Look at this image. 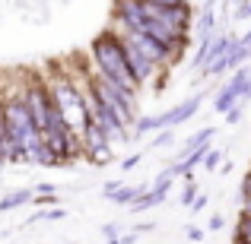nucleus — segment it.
Returning a JSON list of instances; mask_svg holds the SVG:
<instances>
[{
    "instance_id": "nucleus-1",
    "label": "nucleus",
    "mask_w": 251,
    "mask_h": 244,
    "mask_svg": "<svg viewBox=\"0 0 251 244\" xmlns=\"http://www.w3.org/2000/svg\"><path fill=\"white\" fill-rule=\"evenodd\" d=\"M89 70L105 80L115 89H127V92H137L140 95V86L130 76L127 70V61H124V48H121V35L115 29H105L99 32V38H92L89 44Z\"/></svg>"
},
{
    "instance_id": "nucleus-2",
    "label": "nucleus",
    "mask_w": 251,
    "mask_h": 244,
    "mask_svg": "<svg viewBox=\"0 0 251 244\" xmlns=\"http://www.w3.org/2000/svg\"><path fill=\"white\" fill-rule=\"evenodd\" d=\"M48 92H51V102H54V108L61 111V117L67 121L70 133L80 140L83 130L89 127V114H86V108H83V95H80V89H76L74 76H70L67 70H64V73L48 76Z\"/></svg>"
},
{
    "instance_id": "nucleus-3",
    "label": "nucleus",
    "mask_w": 251,
    "mask_h": 244,
    "mask_svg": "<svg viewBox=\"0 0 251 244\" xmlns=\"http://www.w3.org/2000/svg\"><path fill=\"white\" fill-rule=\"evenodd\" d=\"M248 80H251V67H248V64H242L239 70H232V76H229V80L220 86V92L213 95V111H216V114H226L235 102H242Z\"/></svg>"
},
{
    "instance_id": "nucleus-4",
    "label": "nucleus",
    "mask_w": 251,
    "mask_h": 244,
    "mask_svg": "<svg viewBox=\"0 0 251 244\" xmlns=\"http://www.w3.org/2000/svg\"><path fill=\"white\" fill-rule=\"evenodd\" d=\"M121 38H127L150 64H156V67H172V51L166 48V44H159L156 38L143 35V32H121Z\"/></svg>"
},
{
    "instance_id": "nucleus-5",
    "label": "nucleus",
    "mask_w": 251,
    "mask_h": 244,
    "mask_svg": "<svg viewBox=\"0 0 251 244\" xmlns=\"http://www.w3.org/2000/svg\"><path fill=\"white\" fill-rule=\"evenodd\" d=\"M203 105V92H194L191 98H184L181 105H175L172 111H166L162 114V124L166 127H178V124H184V121H191V117L197 114V108Z\"/></svg>"
},
{
    "instance_id": "nucleus-6",
    "label": "nucleus",
    "mask_w": 251,
    "mask_h": 244,
    "mask_svg": "<svg viewBox=\"0 0 251 244\" xmlns=\"http://www.w3.org/2000/svg\"><path fill=\"white\" fill-rule=\"evenodd\" d=\"M32 200V190H10L6 197H0V213H13V209H19V206H25V203Z\"/></svg>"
},
{
    "instance_id": "nucleus-7",
    "label": "nucleus",
    "mask_w": 251,
    "mask_h": 244,
    "mask_svg": "<svg viewBox=\"0 0 251 244\" xmlns=\"http://www.w3.org/2000/svg\"><path fill=\"white\" fill-rule=\"evenodd\" d=\"M213 32H216V13H213V6L203 3L201 6V22H197V32H194V35L203 42V38H210Z\"/></svg>"
},
{
    "instance_id": "nucleus-8",
    "label": "nucleus",
    "mask_w": 251,
    "mask_h": 244,
    "mask_svg": "<svg viewBox=\"0 0 251 244\" xmlns=\"http://www.w3.org/2000/svg\"><path fill=\"white\" fill-rule=\"evenodd\" d=\"M143 187H150V181H147V184H137V187H127V184H121V187H118L115 194L108 197V200H111V203H118V206H130V203L140 197V190H143Z\"/></svg>"
},
{
    "instance_id": "nucleus-9",
    "label": "nucleus",
    "mask_w": 251,
    "mask_h": 244,
    "mask_svg": "<svg viewBox=\"0 0 251 244\" xmlns=\"http://www.w3.org/2000/svg\"><path fill=\"white\" fill-rule=\"evenodd\" d=\"M213 133H216V127H203V130H197V133H194V136H191V140L181 146V153H178V155L191 153V149H197V146H207V143L213 140Z\"/></svg>"
},
{
    "instance_id": "nucleus-10",
    "label": "nucleus",
    "mask_w": 251,
    "mask_h": 244,
    "mask_svg": "<svg viewBox=\"0 0 251 244\" xmlns=\"http://www.w3.org/2000/svg\"><path fill=\"white\" fill-rule=\"evenodd\" d=\"M197 194H201V184L194 181V171H191V175H184V187H181V206L188 209V206H191V200H194Z\"/></svg>"
},
{
    "instance_id": "nucleus-11",
    "label": "nucleus",
    "mask_w": 251,
    "mask_h": 244,
    "mask_svg": "<svg viewBox=\"0 0 251 244\" xmlns=\"http://www.w3.org/2000/svg\"><path fill=\"white\" fill-rule=\"evenodd\" d=\"M86 159H89L92 165H99V168H102V165H108V162H111V143H105V146H99L96 153H89Z\"/></svg>"
},
{
    "instance_id": "nucleus-12",
    "label": "nucleus",
    "mask_w": 251,
    "mask_h": 244,
    "mask_svg": "<svg viewBox=\"0 0 251 244\" xmlns=\"http://www.w3.org/2000/svg\"><path fill=\"white\" fill-rule=\"evenodd\" d=\"M42 219H48V222L67 219V209H42V213H35V216L29 219V225H32V222H42Z\"/></svg>"
},
{
    "instance_id": "nucleus-13",
    "label": "nucleus",
    "mask_w": 251,
    "mask_h": 244,
    "mask_svg": "<svg viewBox=\"0 0 251 244\" xmlns=\"http://www.w3.org/2000/svg\"><path fill=\"white\" fill-rule=\"evenodd\" d=\"M220 165H223V153H220V149H207V155H203L201 168H207V171H216Z\"/></svg>"
},
{
    "instance_id": "nucleus-14",
    "label": "nucleus",
    "mask_w": 251,
    "mask_h": 244,
    "mask_svg": "<svg viewBox=\"0 0 251 244\" xmlns=\"http://www.w3.org/2000/svg\"><path fill=\"white\" fill-rule=\"evenodd\" d=\"M245 105H248V102H235L232 108H229L226 114H223V117H226V124H239L242 117H245Z\"/></svg>"
},
{
    "instance_id": "nucleus-15",
    "label": "nucleus",
    "mask_w": 251,
    "mask_h": 244,
    "mask_svg": "<svg viewBox=\"0 0 251 244\" xmlns=\"http://www.w3.org/2000/svg\"><path fill=\"white\" fill-rule=\"evenodd\" d=\"M172 140H175V127H162V133L150 143V149H162V146H169Z\"/></svg>"
},
{
    "instance_id": "nucleus-16",
    "label": "nucleus",
    "mask_w": 251,
    "mask_h": 244,
    "mask_svg": "<svg viewBox=\"0 0 251 244\" xmlns=\"http://www.w3.org/2000/svg\"><path fill=\"white\" fill-rule=\"evenodd\" d=\"M207 203H210V197H207V194H197L194 200H191V206H188V209H191V213H201V209H207Z\"/></svg>"
},
{
    "instance_id": "nucleus-17",
    "label": "nucleus",
    "mask_w": 251,
    "mask_h": 244,
    "mask_svg": "<svg viewBox=\"0 0 251 244\" xmlns=\"http://www.w3.org/2000/svg\"><path fill=\"white\" fill-rule=\"evenodd\" d=\"M184 235H188L191 244H197V241H203V235H207V232H203V228H197V225H188V228H184Z\"/></svg>"
},
{
    "instance_id": "nucleus-18",
    "label": "nucleus",
    "mask_w": 251,
    "mask_h": 244,
    "mask_svg": "<svg viewBox=\"0 0 251 244\" xmlns=\"http://www.w3.org/2000/svg\"><path fill=\"white\" fill-rule=\"evenodd\" d=\"M140 159H143L140 153H134V155H127V159H121V171H130V168H137V165H140Z\"/></svg>"
},
{
    "instance_id": "nucleus-19",
    "label": "nucleus",
    "mask_w": 251,
    "mask_h": 244,
    "mask_svg": "<svg viewBox=\"0 0 251 244\" xmlns=\"http://www.w3.org/2000/svg\"><path fill=\"white\" fill-rule=\"evenodd\" d=\"M118 232H121V225H118V222H105V225H102V235H105V238H118Z\"/></svg>"
},
{
    "instance_id": "nucleus-20",
    "label": "nucleus",
    "mask_w": 251,
    "mask_h": 244,
    "mask_svg": "<svg viewBox=\"0 0 251 244\" xmlns=\"http://www.w3.org/2000/svg\"><path fill=\"white\" fill-rule=\"evenodd\" d=\"M118 187H121V181H108V184H105V187H102V197H105V200H108V197L115 194Z\"/></svg>"
},
{
    "instance_id": "nucleus-21",
    "label": "nucleus",
    "mask_w": 251,
    "mask_h": 244,
    "mask_svg": "<svg viewBox=\"0 0 251 244\" xmlns=\"http://www.w3.org/2000/svg\"><path fill=\"white\" fill-rule=\"evenodd\" d=\"M35 194H57L54 184H35Z\"/></svg>"
},
{
    "instance_id": "nucleus-22",
    "label": "nucleus",
    "mask_w": 251,
    "mask_h": 244,
    "mask_svg": "<svg viewBox=\"0 0 251 244\" xmlns=\"http://www.w3.org/2000/svg\"><path fill=\"white\" fill-rule=\"evenodd\" d=\"M242 197H251V171L242 177Z\"/></svg>"
},
{
    "instance_id": "nucleus-23",
    "label": "nucleus",
    "mask_w": 251,
    "mask_h": 244,
    "mask_svg": "<svg viewBox=\"0 0 251 244\" xmlns=\"http://www.w3.org/2000/svg\"><path fill=\"white\" fill-rule=\"evenodd\" d=\"M223 225H226V222H223V216H213V219H210V225H207V228H210V232H220Z\"/></svg>"
},
{
    "instance_id": "nucleus-24",
    "label": "nucleus",
    "mask_w": 251,
    "mask_h": 244,
    "mask_svg": "<svg viewBox=\"0 0 251 244\" xmlns=\"http://www.w3.org/2000/svg\"><path fill=\"white\" fill-rule=\"evenodd\" d=\"M153 228H156V222H140L134 232H137V235H143V232H153Z\"/></svg>"
},
{
    "instance_id": "nucleus-25",
    "label": "nucleus",
    "mask_w": 251,
    "mask_h": 244,
    "mask_svg": "<svg viewBox=\"0 0 251 244\" xmlns=\"http://www.w3.org/2000/svg\"><path fill=\"white\" fill-rule=\"evenodd\" d=\"M242 213L251 216V197H242Z\"/></svg>"
},
{
    "instance_id": "nucleus-26",
    "label": "nucleus",
    "mask_w": 251,
    "mask_h": 244,
    "mask_svg": "<svg viewBox=\"0 0 251 244\" xmlns=\"http://www.w3.org/2000/svg\"><path fill=\"white\" fill-rule=\"evenodd\" d=\"M153 3H162V6H178V3H188V0H153Z\"/></svg>"
},
{
    "instance_id": "nucleus-27",
    "label": "nucleus",
    "mask_w": 251,
    "mask_h": 244,
    "mask_svg": "<svg viewBox=\"0 0 251 244\" xmlns=\"http://www.w3.org/2000/svg\"><path fill=\"white\" fill-rule=\"evenodd\" d=\"M239 42H242V44H245V48L251 51V29H248V32H245V35H242V38H239Z\"/></svg>"
},
{
    "instance_id": "nucleus-28",
    "label": "nucleus",
    "mask_w": 251,
    "mask_h": 244,
    "mask_svg": "<svg viewBox=\"0 0 251 244\" xmlns=\"http://www.w3.org/2000/svg\"><path fill=\"white\" fill-rule=\"evenodd\" d=\"M118 241H121V244H134L137 241V232L134 235H124V238H118Z\"/></svg>"
},
{
    "instance_id": "nucleus-29",
    "label": "nucleus",
    "mask_w": 251,
    "mask_h": 244,
    "mask_svg": "<svg viewBox=\"0 0 251 244\" xmlns=\"http://www.w3.org/2000/svg\"><path fill=\"white\" fill-rule=\"evenodd\" d=\"M232 244H248L245 238H239V235H235V238H232Z\"/></svg>"
},
{
    "instance_id": "nucleus-30",
    "label": "nucleus",
    "mask_w": 251,
    "mask_h": 244,
    "mask_svg": "<svg viewBox=\"0 0 251 244\" xmlns=\"http://www.w3.org/2000/svg\"><path fill=\"white\" fill-rule=\"evenodd\" d=\"M207 6H216V0H207Z\"/></svg>"
},
{
    "instance_id": "nucleus-31",
    "label": "nucleus",
    "mask_w": 251,
    "mask_h": 244,
    "mask_svg": "<svg viewBox=\"0 0 251 244\" xmlns=\"http://www.w3.org/2000/svg\"><path fill=\"white\" fill-rule=\"evenodd\" d=\"M229 3H245V0H229Z\"/></svg>"
},
{
    "instance_id": "nucleus-32",
    "label": "nucleus",
    "mask_w": 251,
    "mask_h": 244,
    "mask_svg": "<svg viewBox=\"0 0 251 244\" xmlns=\"http://www.w3.org/2000/svg\"><path fill=\"white\" fill-rule=\"evenodd\" d=\"M248 171H251V168H248Z\"/></svg>"
}]
</instances>
